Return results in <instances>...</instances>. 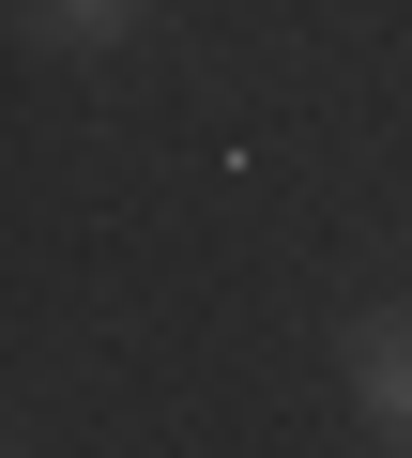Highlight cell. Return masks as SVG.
Instances as JSON below:
<instances>
[{"label": "cell", "mask_w": 412, "mask_h": 458, "mask_svg": "<svg viewBox=\"0 0 412 458\" xmlns=\"http://www.w3.org/2000/svg\"><path fill=\"white\" fill-rule=\"evenodd\" d=\"M31 16H46V47H122L138 0H31Z\"/></svg>", "instance_id": "2"}, {"label": "cell", "mask_w": 412, "mask_h": 458, "mask_svg": "<svg viewBox=\"0 0 412 458\" xmlns=\"http://www.w3.org/2000/svg\"><path fill=\"white\" fill-rule=\"evenodd\" d=\"M351 397H366V428L412 458V306H366V321H351Z\"/></svg>", "instance_id": "1"}]
</instances>
